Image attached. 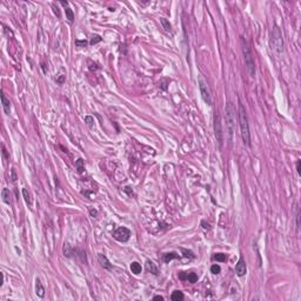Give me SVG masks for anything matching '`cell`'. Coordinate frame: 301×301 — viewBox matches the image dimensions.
Instances as JSON below:
<instances>
[{
	"label": "cell",
	"instance_id": "9a60e30c",
	"mask_svg": "<svg viewBox=\"0 0 301 301\" xmlns=\"http://www.w3.org/2000/svg\"><path fill=\"white\" fill-rule=\"evenodd\" d=\"M1 197H2V200L6 203H11V193H9V190L7 188H4L1 191Z\"/></svg>",
	"mask_w": 301,
	"mask_h": 301
},
{
	"label": "cell",
	"instance_id": "7402d4cb",
	"mask_svg": "<svg viewBox=\"0 0 301 301\" xmlns=\"http://www.w3.org/2000/svg\"><path fill=\"white\" fill-rule=\"evenodd\" d=\"M75 166H77L79 173H83V172H84L85 168H84V160H83V159H79V160L75 162Z\"/></svg>",
	"mask_w": 301,
	"mask_h": 301
},
{
	"label": "cell",
	"instance_id": "d4e9b609",
	"mask_svg": "<svg viewBox=\"0 0 301 301\" xmlns=\"http://www.w3.org/2000/svg\"><path fill=\"white\" fill-rule=\"evenodd\" d=\"M210 272H212L213 274H219V273L221 272V268H220L219 265H213V266L210 267Z\"/></svg>",
	"mask_w": 301,
	"mask_h": 301
},
{
	"label": "cell",
	"instance_id": "5bb4252c",
	"mask_svg": "<svg viewBox=\"0 0 301 301\" xmlns=\"http://www.w3.org/2000/svg\"><path fill=\"white\" fill-rule=\"evenodd\" d=\"M131 271H132V273L135 274V275L140 274V273H141V265H140L139 262H136V261L132 262V264H131Z\"/></svg>",
	"mask_w": 301,
	"mask_h": 301
},
{
	"label": "cell",
	"instance_id": "3957f363",
	"mask_svg": "<svg viewBox=\"0 0 301 301\" xmlns=\"http://www.w3.org/2000/svg\"><path fill=\"white\" fill-rule=\"evenodd\" d=\"M225 112H226V122H227L228 139H229V141H232L234 132H235V108H234L232 102H227Z\"/></svg>",
	"mask_w": 301,
	"mask_h": 301
},
{
	"label": "cell",
	"instance_id": "4dcf8cb0",
	"mask_svg": "<svg viewBox=\"0 0 301 301\" xmlns=\"http://www.w3.org/2000/svg\"><path fill=\"white\" fill-rule=\"evenodd\" d=\"M90 213H91V215H92V216H96V215H97V210H96V209H91V210H90Z\"/></svg>",
	"mask_w": 301,
	"mask_h": 301
},
{
	"label": "cell",
	"instance_id": "e0dca14e",
	"mask_svg": "<svg viewBox=\"0 0 301 301\" xmlns=\"http://www.w3.org/2000/svg\"><path fill=\"white\" fill-rule=\"evenodd\" d=\"M65 13H66V18H67L68 21L72 24V22L74 21V13H73V11L67 6V7H65Z\"/></svg>",
	"mask_w": 301,
	"mask_h": 301
},
{
	"label": "cell",
	"instance_id": "5b68a950",
	"mask_svg": "<svg viewBox=\"0 0 301 301\" xmlns=\"http://www.w3.org/2000/svg\"><path fill=\"white\" fill-rule=\"evenodd\" d=\"M199 88H200V93L201 97L203 101L207 103V105H212V96H210V90L208 87V84L206 83V80L203 79L202 75H199Z\"/></svg>",
	"mask_w": 301,
	"mask_h": 301
},
{
	"label": "cell",
	"instance_id": "83f0119b",
	"mask_svg": "<svg viewBox=\"0 0 301 301\" xmlns=\"http://www.w3.org/2000/svg\"><path fill=\"white\" fill-rule=\"evenodd\" d=\"M52 8H53V12H54V14H55L58 18H60V17H61V14H60V11H59V8L55 6V4H53V5H52Z\"/></svg>",
	"mask_w": 301,
	"mask_h": 301
},
{
	"label": "cell",
	"instance_id": "836d02e7",
	"mask_svg": "<svg viewBox=\"0 0 301 301\" xmlns=\"http://www.w3.org/2000/svg\"><path fill=\"white\" fill-rule=\"evenodd\" d=\"M60 4H61L62 6H65V7H67V6H68V2H67V1H61Z\"/></svg>",
	"mask_w": 301,
	"mask_h": 301
},
{
	"label": "cell",
	"instance_id": "30bf717a",
	"mask_svg": "<svg viewBox=\"0 0 301 301\" xmlns=\"http://www.w3.org/2000/svg\"><path fill=\"white\" fill-rule=\"evenodd\" d=\"M98 261H99V264H100V266L102 268H105V269H112L111 262L108 261V259H107L103 254H101V253L98 254Z\"/></svg>",
	"mask_w": 301,
	"mask_h": 301
},
{
	"label": "cell",
	"instance_id": "484cf974",
	"mask_svg": "<svg viewBox=\"0 0 301 301\" xmlns=\"http://www.w3.org/2000/svg\"><path fill=\"white\" fill-rule=\"evenodd\" d=\"M101 40H102V39H101L100 35H93L92 39H91V41H90V44H91V45H96L97 42H100Z\"/></svg>",
	"mask_w": 301,
	"mask_h": 301
},
{
	"label": "cell",
	"instance_id": "603a6c76",
	"mask_svg": "<svg viewBox=\"0 0 301 301\" xmlns=\"http://www.w3.org/2000/svg\"><path fill=\"white\" fill-rule=\"evenodd\" d=\"M213 259L214 260H216V261H226V254H222V253H218V254H215L214 256H213Z\"/></svg>",
	"mask_w": 301,
	"mask_h": 301
},
{
	"label": "cell",
	"instance_id": "8fae6325",
	"mask_svg": "<svg viewBox=\"0 0 301 301\" xmlns=\"http://www.w3.org/2000/svg\"><path fill=\"white\" fill-rule=\"evenodd\" d=\"M35 293H37V295L39 297V298H44V295H45V288H44V286H42V284H41V281L39 280V279H37L35 280Z\"/></svg>",
	"mask_w": 301,
	"mask_h": 301
},
{
	"label": "cell",
	"instance_id": "9c48e42d",
	"mask_svg": "<svg viewBox=\"0 0 301 301\" xmlns=\"http://www.w3.org/2000/svg\"><path fill=\"white\" fill-rule=\"evenodd\" d=\"M179 278L181 280H188V282L194 284L198 280V275L195 273H186V272H180L179 273Z\"/></svg>",
	"mask_w": 301,
	"mask_h": 301
},
{
	"label": "cell",
	"instance_id": "4316f807",
	"mask_svg": "<svg viewBox=\"0 0 301 301\" xmlns=\"http://www.w3.org/2000/svg\"><path fill=\"white\" fill-rule=\"evenodd\" d=\"M75 45L78 47H85L87 45V41L86 40H75Z\"/></svg>",
	"mask_w": 301,
	"mask_h": 301
},
{
	"label": "cell",
	"instance_id": "4fadbf2b",
	"mask_svg": "<svg viewBox=\"0 0 301 301\" xmlns=\"http://www.w3.org/2000/svg\"><path fill=\"white\" fill-rule=\"evenodd\" d=\"M146 269H147V272H151L152 274H154V275H158V268L155 267V265L151 261V260H147L146 261Z\"/></svg>",
	"mask_w": 301,
	"mask_h": 301
},
{
	"label": "cell",
	"instance_id": "52a82bcc",
	"mask_svg": "<svg viewBox=\"0 0 301 301\" xmlns=\"http://www.w3.org/2000/svg\"><path fill=\"white\" fill-rule=\"evenodd\" d=\"M129 236H131V231H129L128 228H126V227H120V228H118V229L113 233V238H114L115 240L120 241V242H126V241H128Z\"/></svg>",
	"mask_w": 301,
	"mask_h": 301
},
{
	"label": "cell",
	"instance_id": "7c38bea8",
	"mask_svg": "<svg viewBox=\"0 0 301 301\" xmlns=\"http://www.w3.org/2000/svg\"><path fill=\"white\" fill-rule=\"evenodd\" d=\"M1 101H2V107H4V111L6 114H9V109H11V102L9 100L5 97L4 93H1Z\"/></svg>",
	"mask_w": 301,
	"mask_h": 301
},
{
	"label": "cell",
	"instance_id": "ba28073f",
	"mask_svg": "<svg viewBox=\"0 0 301 301\" xmlns=\"http://www.w3.org/2000/svg\"><path fill=\"white\" fill-rule=\"evenodd\" d=\"M247 272V267H246V264H245V260L244 258H240L236 266H235V273L238 277H244Z\"/></svg>",
	"mask_w": 301,
	"mask_h": 301
},
{
	"label": "cell",
	"instance_id": "44dd1931",
	"mask_svg": "<svg viewBox=\"0 0 301 301\" xmlns=\"http://www.w3.org/2000/svg\"><path fill=\"white\" fill-rule=\"evenodd\" d=\"M64 254H65L66 256H71V255L73 254V249H72V247H71L68 244H65V245H64Z\"/></svg>",
	"mask_w": 301,
	"mask_h": 301
},
{
	"label": "cell",
	"instance_id": "6da1fadb",
	"mask_svg": "<svg viewBox=\"0 0 301 301\" xmlns=\"http://www.w3.org/2000/svg\"><path fill=\"white\" fill-rule=\"evenodd\" d=\"M269 46L273 53L279 58L284 53V37L282 32L279 28V26H274L271 31V38H269Z\"/></svg>",
	"mask_w": 301,
	"mask_h": 301
},
{
	"label": "cell",
	"instance_id": "2e32d148",
	"mask_svg": "<svg viewBox=\"0 0 301 301\" xmlns=\"http://www.w3.org/2000/svg\"><path fill=\"white\" fill-rule=\"evenodd\" d=\"M178 258H179V254H177L175 252H171V253H166V254L164 255V261H165V262H170L171 260L178 259Z\"/></svg>",
	"mask_w": 301,
	"mask_h": 301
},
{
	"label": "cell",
	"instance_id": "cb8c5ba5",
	"mask_svg": "<svg viewBox=\"0 0 301 301\" xmlns=\"http://www.w3.org/2000/svg\"><path fill=\"white\" fill-rule=\"evenodd\" d=\"M85 122L87 124V126H88V127H93L94 119H93L91 115H87V116H85Z\"/></svg>",
	"mask_w": 301,
	"mask_h": 301
},
{
	"label": "cell",
	"instance_id": "7a4b0ae2",
	"mask_svg": "<svg viewBox=\"0 0 301 301\" xmlns=\"http://www.w3.org/2000/svg\"><path fill=\"white\" fill-rule=\"evenodd\" d=\"M239 124L241 129V138L245 145L251 146V133H249V125H248V118L246 114L245 107L240 103L239 106Z\"/></svg>",
	"mask_w": 301,
	"mask_h": 301
},
{
	"label": "cell",
	"instance_id": "8992f818",
	"mask_svg": "<svg viewBox=\"0 0 301 301\" xmlns=\"http://www.w3.org/2000/svg\"><path fill=\"white\" fill-rule=\"evenodd\" d=\"M214 133H215L216 141L219 142V147L221 148L223 136H222V129H221V119H220V115L218 113L214 115Z\"/></svg>",
	"mask_w": 301,
	"mask_h": 301
},
{
	"label": "cell",
	"instance_id": "e575fe53",
	"mask_svg": "<svg viewBox=\"0 0 301 301\" xmlns=\"http://www.w3.org/2000/svg\"><path fill=\"white\" fill-rule=\"evenodd\" d=\"M57 81H58L59 84H62V81H64V75H61V78H60V79H58Z\"/></svg>",
	"mask_w": 301,
	"mask_h": 301
},
{
	"label": "cell",
	"instance_id": "d6a6232c",
	"mask_svg": "<svg viewBox=\"0 0 301 301\" xmlns=\"http://www.w3.org/2000/svg\"><path fill=\"white\" fill-rule=\"evenodd\" d=\"M154 300H164V298L161 295H157V297H154Z\"/></svg>",
	"mask_w": 301,
	"mask_h": 301
},
{
	"label": "cell",
	"instance_id": "d6986e66",
	"mask_svg": "<svg viewBox=\"0 0 301 301\" xmlns=\"http://www.w3.org/2000/svg\"><path fill=\"white\" fill-rule=\"evenodd\" d=\"M171 299L173 301H181V300H184V294H182L180 291H175V292H173V294L171 295Z\"/></svg>",
	"mask_w": 301,
	"mask_h": 301
},
{
	"label": "cell",
	"instance_id": "f546056e",
	"mask_svg": "<svg viewBox=\"0 0 301 301\" xmlns=\"http://www.w3.org/2000/svg\"><path fill=\"white\" fill-rule=\"evenodd\" d=\"M12 178H13V179H12L13 181H15V180H17V175H15V172H14V170H12Z\"/></svg>",
	"mask_w": 301,
	"mask_h": 301
},
{
	"label": "cell",
	"instance_id": "277c9868",
	"mask_svg": "<svg viewBox=\"0 0 301 301\" xmlns=\"http://www.w3.org/2000/svg\"><path fill=\"white\" fill-rule=\"evenodd\" d=\"M242 53H244V59H245V65L247 67V71L252 78L255 77V64L254 59L252 55V52L248 47V44L242 39Z\"/></svg>",
	"mask_w": 301,
	"mask_h": 301
},
{
	"label": "cell",
	"instance_id": "1f68e13d",
	"mask_svg": "<svg viewBox=\"0 0 301 301\" xmlns=\"http://www.w3.org/2000/svg\"><path fill=\"white\" fill-rule=\"evenodd\" d=\"M297 171L300 174V161H298V164H297Z\"/></svg>",
	"mask_w": 301,
	"mask_h": 301
},
{
	"label": "cell",
	"instance_id": "f1b7e54d",
	"mask_svg": "<svg viewBox=\"0 0 301 301\" xmlns=\"http://www.w3.org/2000/svg\"><path fill=\"white\" fill-rule=\"evenodd\" d=\"M2 154H4V157H5L6 159H8V157H7V153H6V149H5V146H2Z\"/></svg>",
	"mask_w": 301,
	"mask_h": 301
},
{
	"label": "cell",
	"instance_id": "ffe728a7",
	"mask_svg": "<svg viewBox=\"0 0 301 301\" xmlns=\"http://www.w3.org/2000/svg\"><path fill=\"white\" fill-rule=\"evenodd\" d=\"M160 22H161V25L164 26V28H165L166 32H171V31H172V26H171V24H170V21H168L167 19L161 18V19H160Z\"/></svg>",
	"mask_w": 301,
	"mask_h": 301
},
{
	"label": "cell",
	"instance_id": "ac0fdd59",
	"mask_svg": "<svg viewBox=\"0 0 301 301\" xmlns=\"http://www.w3.org/2000/svg\"><path fill=\"white\" fill-rule=\"evenodd\" d=\"M22 195L25 198V201L28 206H32V198H31V194L29 192L27 191V188H22Z\"/></svg>",
	"mask_w": 301,
	"mask_h": 301
}]
</instances>
